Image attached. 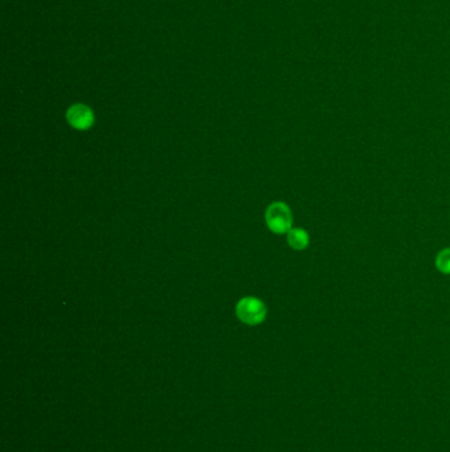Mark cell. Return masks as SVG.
I'll return each instance as SVG.
<instances>
[{
  "label": "cell",
  "mask_w": 450,
  "mask_h": 452,
  "mask_svg": "<svg viewBox=\"0 0 450 452\" xmlns=\"http://www.w3.org/2000/svg\"><path fill=\"white\" fill-rule=\"evenodd\" d=\"M238 319L248 325H257L263 323L267 316V307L266 305L254 296L243 298L235 308Z\"/></svg>",
  "instance_id": "1"
},
{
  "label": "cell",
  "mask_w": 450,
  "mask_h": 452,
  "mask_svg": "<svg viewBox=\"0 0 450 452\" xmlns=\"http://www.w3.org/2000/svg\"><path fill=\"white\" fill-rule=\"evenodd\" d=\"M266 223L276 234L288 233L293 223L290 207L284 203L271 204L266 210Z\"/></svg>",
  "instance_id": "2"
},
{
  "label": "cell",
  "mask_w": 450,
  "mask_h": 452,
  "mask_svg": "<svg viewBox=\"0 0 450 452\" xmlns=\"http://www.w3.org/2000/svg\"><path fill=\"white\" fill-rule=\"evenodd\" d=\"M66 119L72 127L83 131V130L90 129L94 125L96 116L89 106L78 103V105H73L67 109Z\"/></svg>",
  "instance_id": "3"
},
{
  "label": "cell",
  "mask_w": 450,
  "mask_h": 452,
  "mask_svg": "<svg viewBox=\"0 0 450 452\" xmlns=\"http://www.w3.org/2000/svg\"><path fill=\"white\" fill-rule=\"evenodd\" d=\"M287 240L290 247H293L294 250H304L309 245V234L304 229L296 227V229H290L288 232Z\"/></svg>",
  "instance_id": "4"
},
{
  "label": "cell",
  "mask_w": 450,
  "mask_h": 452,
  "mask_svg": "<svg viewBox=\"0 0 450 452\" xmlns=\"http://www.w3.org/2000/svg\"><path fill=\"white\" fill-rule=\"evenodd\" d=\"M436 266L441 273L450 274V247L444 249L438 253L436 258Z\"/></svg>",
  "instance_id": "5"
}]
</instances>
